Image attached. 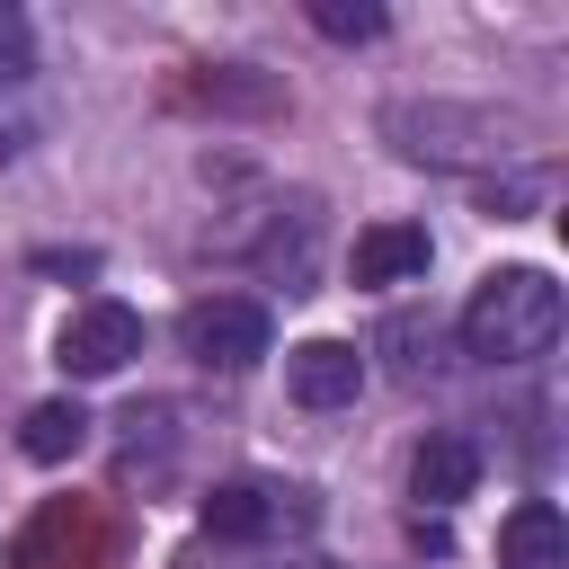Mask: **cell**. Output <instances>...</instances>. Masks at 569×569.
I'll return each mask as SVG.
<instances>
[{"label":"cell","mask_w":569,"mask_h":569,"mask_svg":"<svg viewBox=\"0 0 569 569\" xmlns=\"http://www.w3.org/2000/svg\"><path fill=\"white\" fill-rule=\"evenodd\" d=\"M498 569H569V525H560L551 498L507 507V525H498Z\"/></svg>","instance_id":"9c48e42d"},{"label":"cell","mask_w":569,"mask_h":569,"mask_svg":"<svg viewBox=\"0 0 569 569\" xmlns=\"http://www.w3.org/2000/svg\"><path fill=\"white\" fill-rule=\"evenodd\" d=\"M480 489V445L462 427H427L418 453H409V498L418 507H462Z\"/></svg>","instance_id":"8992f818"},{"label":"cell","mask_w":569,"mask_h":569,"mask_svg":"<svg viewBox=\"0 0 569 569\" xmlns=\"http://www.w3.org/2000/svg\"><path fill=\"white\" fill-rule=\"evenodd\" d=\"M560 347V284L542 267H489L462 302V356L480 365H533Z\"/></svg>","instance_id":"7a4b0ae2"},{"label":"cell","mask_w":569,"mask_h":569,"mask_svg":"<svg viewBox=\"0 0 569 569\" xmlns=\"http://www.w3.org/2000/svg\"><path fill=\"white\" fill-rule=\"evenodd\" d=\"M9 89H36V27H27V9L0 0V98Z\"/></svg>","instance_id":"4fadbf2b"},{"label":"cell","mask_w":569,"mask_h":569,"mask_svg":"<svg viewBox=\"0 0 569 569\" xmlns=\"http://www.w3.org/2000/svg\"><path fill=\"white\" fill-rule=\"evenodd\" d=\"M284 391H293L302 409H347V400L365 391V356H356L347 338H302V347L284 356Z\"/></svg>","instance_id":"52a82bcc"},{"label":"cell","mask_w":569,"mask_h":569,"mask_svg":"<svg viewBox=\"0 0 569 569\" xmlns=\"http://www.w3.org/2000/svg\"><path fill=\"white\" fill-rule=\"evenodd\" d=\"M382 356H391V373H400V382H418V373L436 365V320H409V311H400V320H382Z\"/></svg>","instance_id":"7c38bea8"},{"label":"cell","mask_w":569,"mask_h":569,"mask_svg":"<svg viewBox=\"0 0 569 569\" xmlns=\"http://www.w3.org/2000/svg\"><path fill=\"white\" fill-rule=\"evenodd\" d=\"M80 436H89V409H80V400H36L27 427H18V453H27V462H71Z\"/></svg>","instance_id":"30bf717a"},{"label":"cell","mask_w":569,"mask_h":569,"mask_svg":"<svg viewBox=\"0 0 569 569\" xmlns=\"http://www.w3.org/2000/svg\"><path fill=\"white\" fill-rule=\"evenodd\" d=\"M427 258H436V249H427V222H373V231H356L347 276L382 293V284H418V276H427Z\"/></svg>","instance_id":"ba28073f"},{"label":"cell","mask_w":569,"mask_h":569,"mask_svg":"<svg viewBox=\"0 0 569 569\" xmlns=\"http://www.w3.org/2000/svg\"><path fill=\"white\" fill-rule=\"evenodd\" d=\"M196 98H204V107H276V80H240V71H213V80H196Z\"/></svg>","instance_id":"5bb4252c"},{"label":"cell","mask_w":569,"mask_h":569,"mask_svg":"<svg viewBox=\"0 0 569 569\" xmlns=\"http://www.w3.org/2000/svg\"><path fill=\"white\" fill-rule=\"evenodd\" d=\"M142 356V320L116 302V293H89L71 320H62V365L80 373V382H98V373H124Z\"/></svg>","instance_id":"5b68a950"},{"label":"cell","mask_w":569,"mask_h":569,"mask_svg":"<svg viewBox=\"0 0 569 569\" xmlns=\"http://www.w3.org/2000/svg\"><path fill=\"white\" fill-rule=\"evenodd\" d=\"M27 142H36V98L9 89V98H0V160H18Z\"/></svg>","instance_id":"9a60e30c"},{"label":"cell","mask_w":569,"mask_h":569,"mask_svg":"<svg viewBox=\"0 0 569 569\" xmlns=\"http://www.w3.org/2000/svg\"><path fill=\"white\" fill-rule=\"evenodd\" d=\"M178 347H187L196 365H213V373H249V365L276 347V320H267L258 293H196V302L178 311Z\"/></svg>","instance_id":"277c9868"},{"label":"cell","mask_w":569,"mask_h":569,"mask_svg":"<svg viewBox=\"0 0 569 569\" xmlns=\"http://www.w3.org/2000/svg\"><path fill=\"white\" fill-rule=\"evenodd\" d=\"M382 142L418 169H462V178H498L533 151V124L516 107H480V98H391L382 107Z\"/></svg>","instance_id":"6da1fadb"},{"label":"cell","mask_w":569,"mask_h":569,"mask_svg":"<svg viewBox=\"0 0 569 569\" xmlns=\"http://www.w3.org/2000/svg\"><path fill=\"white\" fill-rule=\"evenodd\" d=\"M204 533H213V542H240V551L293 542V533H311V489H302V480L240 471V480H222V489L204 498Z\"/></svg>","instance_id":"3957f363"},{"label":"cell","mask_w":569,"mask_h":569,"mask_svg":"<svg viewBox=\"0 0 569 569\" xmlns=\"http://www.w3.org/2000/svg\"><path fill=\"white\" fill-rule=\"evenodd\" d=\"M311 27H320L329 44H373L391 18H382L373 0H311Z\"/></svg>","instance_id":"8fae6325"}]
</instances>
